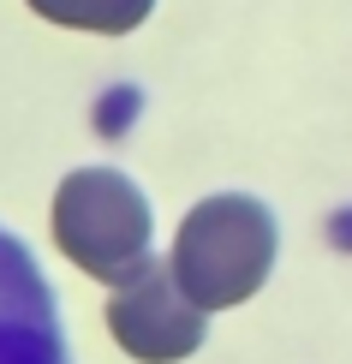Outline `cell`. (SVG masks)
Listing matches in <instances>:
<instances>
[{"label": "cell", "mask_w": 352, "mask_h": 364, "mask_svg": "<svg viewBox=\"0 0 352 364\" xmlns=\"http://www.w3.org/2000/svg\"><path fill=\"white\" fill-rule=\"evenodd\" d=\"M274 245H281V233H274L269 203H257L245 191H221V197H203L179 221L167 269L197 311H233L269 281Z\"/></svg>", "instance_id": "obj_1"}, {"label": "cell", "mask_w": 352, "mask_h": 364, "mask_svg": "<svg viewBox=\"0 0 352 364\" xmlns=\"http://www.w3.org/2000/svg\"><path fill=\"white\" fill-rule=\"evenodd\" d=\"M30 12H42L48 24L90 30V36H126L156 12V0H24Z\"/></svg>", "instance_id": "obj_5"}, {"label": "cell", "mask_w": 352, "mask_h": 364, "mask_svg": "<svg viewBox=\"0 0 352 364\" xmlns=\"http://www.w3.org/2000/svg\"><path fill=\"white\" fill-rule=\"evenodd\" d=\"M203 316L186 293H179L174 269L149 257L144 269H132L108 299V328L137 364H179L203 346Z\"/></svg>", "instance_id": "obj_3"}, {"label": "cell", "mask_w": 352, "mask_h": 364, "mask_svg": "<svg viewBox=\"0 0 352 364\" xmlns=\"http://www.w3.org/2000/svg\"><path fill=\"white\" fill-rule=\"evenodd\" d=\"M54 239L90 281L119 287L149 263V203L126 173L78 168L54 191Z\"/></svg>", "instance_id": "obj_2"}, {"label": "cell", "mask_w": 352, "mask_h": 364, "mask_svg": "<svg viewBox=\"0 0 352 364\" xmlns=\"http://www.w3.org/2000/svg\"><path fill=\"white\" fill-rule=\"evenodd\" d=\"M0 364H72L54 287L42 281L24 239L0 227Z\"/></svg>", "instance_id": "obj_4"}]
</instances>
